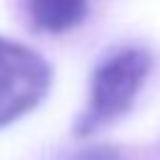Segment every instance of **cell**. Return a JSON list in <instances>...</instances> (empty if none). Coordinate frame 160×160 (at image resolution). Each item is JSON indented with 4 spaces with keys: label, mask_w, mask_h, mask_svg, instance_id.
<instances>
[{
    "label": "cell",
    "mask_w": 160,
    "mask_h": 160,
    "mask_svg": "<svg viewBox=\"0 0 160 160\" xmlns=\"http://www.w3.org/2000/svg\"><path fill=\"white\" fill-rule=\"evenodd\" d=\"M22 8L35 30L60 35L85 20L88 0H22Z\"/></svg>",
    "instance_id": "cell-3"
},
{
    "label": "cell",
    "mask_w": 160,
    "mask_h": 160,
    "mask_svg": "<svg viewBox=\"0 0 160 160\" xmlns=\"http://www.w3.org/2000/svg\"><path fill=\"white\" fill-rule=\"evenodd\" d=\"M150 68H152L150 52L142 48H135V45L120 48V50L110 52L108 58H102L90 75L88 105L78 115V120L72 125V135L88 138V135L112 125L115 120H120L130 110Z\"/></svg>",
    "instance_id": "cell-1"
},
{
    "label": "cell",
    "mask_w": 160,
    "mask_h": 160,
    "mask_svg": "<svg viewBox=\"0 0 160 160\" xmlns=\"http://www.w3.org/2000/svg\"><path fill=\"white\" fill-rule=\"evenodd\" d=\"M50 65L40 52L0 38V128L30 112L50 88Z\"/></svg>",
    "instance_id": "cell-2"
}]
</instances>
